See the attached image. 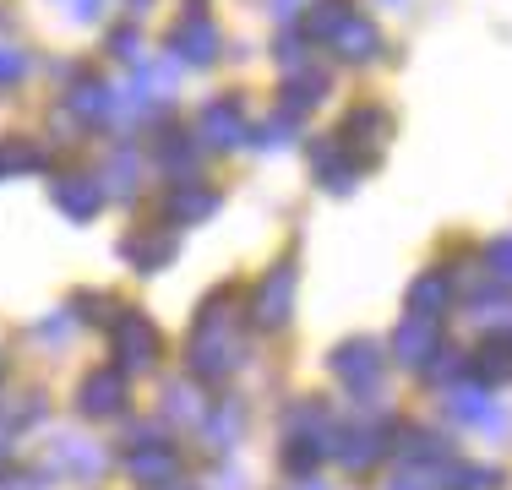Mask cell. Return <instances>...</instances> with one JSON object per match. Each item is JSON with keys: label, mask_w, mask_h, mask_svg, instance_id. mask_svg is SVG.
<instances>
[{"label": "cell", "mask_w": 512, "mask_h": 490, "mask_svg": "<svg viewBox=\"0 0 512 490\" xmlns=\"http://www.w3.org/2000/svg\"><path fill=\"white\" fill-rule=\"evenodd\" d=\"M251 137V120L240 98H213V104L197 115V142L202 147H240Z\"/></svg>", "instance_id": "cell-5"}, {"label": "cell", "mask_w": 512, "mask_h": 490, "mask_svg": "<svg viewBox=\"0 0 512 490\" xmlns=\"http://www.w3.org/2000/svg\"><path fill=\"white\" fill-rule=\"evenodd\" d=\"M436 349H442V333H436L431 316H404V322H398V333H393L398 365H409V371H425Z\"/></svg>", "instance_id": "cell-9"}, {"label": "cell", "mask_w": 512, "mask_h": 490, "mask_svg": "<svg viewBox=\"0 0 512 490\" xmlns=\"http://www.w3.org/2000/svg\"><path fill=\"white\" fill-rule=\"evenodd\" d=\"M218 207H224V196L213 186H197V180H186L175 196H169V224H202V218H213Z\"/></svg>", "instance_id": "cell-17"}, {"label": "cell", "mask_w": 512, "mask_h": 490, "mask_svg": "<svg viewBox=\"0 0 512 490\" xmlns=\"http://www.w3.org/2000/svg\"><path fill=\"white\" fill-rule=\"evenodd\" d=\"M344 147H360L365 142V164H376L382 158V147L387 137H393V115H387L382 104H360V109H349V120H344Z\"/></svg>", "instance_id": "cell-8"}, {"label": "cell", "mask_w": 512, "mask_h": 490, "mask_svg": "<svg viewBox=\"0 0 512 490\" xmlns=\"http://www.w3.org/2000/svg\"><path fill=\"white\" fill-rule=\"evenodd\" d=\"M148 490H186V485H175V480H169V485H148Z\"/></svg>", "instance_id": "cell-45"}, {"label": "cell", "mask_w": 512, "mask_h": 490, "mask_svg": "<svg viewBox=\"0 0 512 490\" xmlns=\"http://www.w3.org/2000/svg\"><path fill=\"white\" fill-rule=\"evenodd\" d=\"M289 126H295V120L278 115V120H267L262 131H251V137H256V147H284V142H289Z\"/></svg>", "instance_id": "cell-38"}, {"label": "cell", "mask_w": 512, "mask_h": 490, "mask_svg": "<svg viewBox=\"0 0 512 490\" xmlns=\"http://www.w3.org/2000/svg\"><path fill=\"white\" fill-rule=\"evenodd\" d=\"M22 77H28V55L0 44V88H11V82H22Z\"/></svg>", "instance_id": "cell-36"}, {"label": "cell", "mask_w": 512, "mask_h": 490, "mask_svg": "<svg viewBox=\"0 0 512 490\" xmlns=\"http://www.w3.org/2000/svg\"><path fill=\"white\" fill-rule=\"evenodd\" d=\"M278 66H284V77L306 71V66H311V60H306V44H300V39H284V44H278Z\"/></svg>", "instance_id": "cell-37"}, {"label": "cell", "mask_w": 512, "mask_h": 490, "mask_svg": "<svg viewBox=\"0 0 512 490\" xmlns=\"http://www.w3.org/2000/svg\"><path fill=\"white\" fill-rule=\"evenodd\" d=\"M469 371H474V382H480V387H507L512 382V338H491L469 360Z\"/></svg>", "instance_id": "cell-19"}, {"label": "cell", "mask_w": 512, "mask_h": 490, "mask_svg": "<svg viewBox=\"0 0 512 490\" xmlns=\"http://www.w3.org/2000/svg\"><path fill=\"white\" fill-rule=\"evenodd\" d=\"M447 414H453V420H469V425H485V431H507V414L491 409L485 387H453L447 392Z\"/></svg>", "instance_id": "cell-15"}, {"label": "cell", "mask_w": 512, "mask_h": 490, "mask_svg": "<svg viewBox=\"0 0 512 490\" xmlns=\"http://www.w3.org/2000/svg\"><path fill=\"white\" fill-rule=\"evenodd\" d=\"M131 474H137L142 485H169V480H175V452L158 447V441H148V447L131 452Z\"/></svg>", "instance_id": "cell-22"}, {"label": "cell", "mask_w": 512, "mask_h": 490, "mask_svg": "<svg viewBox=\"0 0 512 490\" xmlns=\"http://www.w3.org/2000/svg\"><path fill=\"white\" fill-rule=\"evenodd\" d=\"M295 284H300L295 262H278L273 273L262 278V289H256V305H251L256 327H284L289 316H295Z\"/></svg>", "instance_id": "cell-3"}, {"label": "cell", "mask_w": 512, "mask_h": 490, "mask_svg": "<svg viewBox=\"0 0 512 490\" xmlns=\"http://www.w3.org/2000/svg\"><path fill=\"white\" fill-rule=\"evenodd\" d=\"M425 371H431V382H458V376L469 371V360H463L458 349H436V354H431V365H425Z\"/></svg>", "instance_id": "cell-31"}, {"label": "cell", "mask_w": 512, "mask_h": 490, "mask_svg": "<svg viewBox=\"0 0 512 490\" xmlns=\"http://www.w3.org/2000/svg\"><path fill=\"white\" fill-rule=\"evenodd\" d=\"M66 109L77 120H88V126L115 120L120 115V88H109V82H77V88L66 93Z\"/></svg>", "instance_id": "cell-12"}, {"label": "cell", "mask_w": 512, "mask_h": 490, "mask_svg": "<svg viewBox=\"0 0 512 490\" xmlns=\"http://www.w3.org/2000/svg\"><path fill=\"white\" fill-rule=\"evenodd\" d=\"M327 44H333V55H338V60H371L376 49H382V33H376V22H371V17H355V11H349L344 28H338Z\"/></svg>", "instance_id": "cell-16"}, {"label": "cell", "mask_w": 512, "mask_h": 490, "mask_svg": "<svg viewBox=\"0 0 512 490\" xmlns=\"http://www.w3.org/2000/svg\"><path fill=\"white\" fill-rule=\"evenodd\" d=\"M240 365V338L229 333V316H224V294L207 300V311L197 316V333H191V371L202 382H218Z\"/></svg>", "instance_id": "cell-1"}, {"label": "cell", "mask_w": 512, "mask_h": 490, "mask_svg": "<svg viewBox=\"0 0 512 490\" xmlns=\"http://www.w3.org/2000/svg\"><path fill=\"white\" fill-rule=\"evenodd\" d=\"M55 6H66L71 22H99L104 17V0H55Z\"/></svg>", "instance_id": "cell-40"}, {"label": "cell", "mask_w": 512, "mask_h": 490, "mask_svg": "<svg viewBox=\"0 0 512 490\" xmlns=\"http://www.w3.org/2000/svg\"><path fill=\"white\" fill-rule=\"evenodd\" d=\"M333 452H338V463H344L349 474H365V469H376V458L387 452V441L376 425H360V431H349V436H333Z\"/></svg>", "instance_id": "cell-14"}, {"label": "cell", "mask_w": 512, "mask_h": 490, "mask_svg": "<svg viewBox=\"0 0 512 490\" xmlns=\"http://www.w3.org/2000/svg\"><path fill=\"white\" fill-rule=\"evenodd\" d=\"M126 409V376L120 371H93L88 382H82V414H93V420H109V414Z\"/></svg>", "instance_id": "cell-13"}, {"label": "cell", "mask_w": 512, "mask_h": 490, "mask_svg": "<svg viewBox=\"0 0 512 490\" xmlns=\"http://www.w3.org/2000/svg\"><path fill=\"white\" fill-rule=\"evenodd\" d=\"M447 300H453V284H447V273H420L409 284V316H442Z\"/></svg>", "instance_id": "cell-20"}, {"label": "cell", "mask_w": 512, "mask_h": 490, "mask_svg": "<svg viewBox=\"0 0 512 490\" xmlns=\"http://www.w3.org/2000/svg\"><path fill=\"white\" fill-rule=\"evenodd\" d=\"M387 490H442V469H431V463H409V469H398V480Z\"/></svg>", "instance_id": "cell-28"}, {"label": "cell", "mask_w": 512, "mask_h": 490, "mask_svg": "<svg viewBox=\"0 0 512 490\" xmlns=\"http://www.w3.org/2000/svg\"><path fill=\"white\" fill-rule=\"evenodd\" d=\"M158 158H164L169 175H191L197 158H202V142H191L186 131H164V137H158Z\"/></svg>", "instance_id": "cell-23"}, {"label": "cell", "mask_w": 512, "mask_h": 490, "mask_svg": "<svg viewBox=\"0 0 512 490\" xmlns=\"http://www.w3.org/2000/svg\"><path fill=\"white\" fill-rule=\"evenodd\" d=\"M109 180H115L120 196L137 191V153H115V158H109Z\"/></svg>", "instance_id": "cell-35"}, {"label": "cell", "mask_w": 512, "mask_h": 490, "mask_svg": "<svg viewBox=\"0 0 512 490\" xmlns=\"http://www.w3.org/2000/svg\"><path fill=\"white\" fill-rule=\"evenodd\" d=\"M153 6V0H126V11H148Z\"/></svg>", "instance_id": "cell-44"}, {"label": "cell", "mask_w": 512, "mask_h": 490, "mask_svg": "<svg viewBox=\"0 0 512 490\" xmlns=\"http://www.w3.org/2000/svg\"><path fill=\"white\" fill-rule=\"evenodd\" d=\"M77 316H82V322H104V327H115L120 305H115V300H104V294H77Z\"/></svg>", "instance_id": "cell-32"}, {"label": "cell", "mask_w": 512, "mask_h": 490, "mask_svg": "<svg viewBox=\"0 0 512 490\" xmlns=\"http://www.w3.org/2000/svg\"><path fill=\"white\" fill-rule=\"evenodd\" d=\"M50 458H55V469L77 474V480H99V469H104L99 447H88V441H77V436H60Z\"/></svg>", "instance_id": "cell-21"}, {"label": "cell", "mask_w": 512, "mask_h": 490, "mask_svg": "<svg viewBox=\"0 0 512 490\" xmlns=\"http://www.w3.org/2000/svg\"><path fill=\"white\" fill-rule=\"evenodd\" d=\"M39 338H44V343L71 338V316H50V322H39Z\"/></svg>", "instance_id": "cell-41"}, {"label": "cell", "mask_w": 512, "mask_h": 490, "mask_svg": "<svg viewBox=\"0 0 512 490\" xmlns=\"http://www.w3.org/2000/svg\"><path fill=\"white\" fill-rule=\"evenodd\" d=\"M120 251H126V262L137 267V273H158V267L175 262L180 240H175V229H142V235H131Z\"/></svg>", "instance_id": "cell-11"}, {"label": "cell", "mask_w": 512, "mask_h": 490, "mask_svg": "<svg viewBox=\"0 0 512 490\" xmlns=\"http://www.w3.org/2000/svg\"><path fill=\"white\" fill-rule=\"evenodd\" d=\"M109 338H115L120 371H148L158 360V333H153V322H142V311H120Z\"/></svg>", "instance_id": "cell-4"}, {"label": "cell", "mask_w": 512, "mask_h": 490, "mask_svg": "<svg viewBox=\"0 0 512 490\" xmlns=\"http://www.w3.org/2000/svg\"><path fill=\"white\" fill-rule=\"evenodd\" d=\"M333 376L344 387H365L371 392L376 382H382V349H376L371 338H349V343H338V354H333Z\"/></svg>", "instance_id": "cell-6"}, {"label": "cell", "mask_w": 512, "mask_h": 490, "mask_svg": "<svg viewBox=\"0 0 512 490\" xmlns=\"http://www.w3.org/2000/svg\"><path fill=\"white\" fill-rule=\"evenodd\" d=\"M240 425H246V414H240V403H224V409L213 414V425H207V447H213V452L235 447Z\"/></svg>", "instance_id": "cell-27"}, {"label": "cell", "mask_w": 512, "mask_h": 490, "mask_svg": "<svg viewBox=\"0 0 512 490\" xmlns=\"http://www.w3.org/2000/svg\"><path fill=\"white\" fill-rule=\"evenodd\" d=\"M502 474L496 469H469V463H447L442 469V490H496Z\"/></svg>", "instance_id": "cell-26"}, {"label": "cell", "mask_w": 512, "mask_h": 490, "mask_svg": "<svg viewBox=\"0 0 512 490\" xmlns=\"http://www.w3.org/2000/svg\"><path fill=\"white\" fill-rule=\"evenodd\" d=\"M311 169H316V180H327V191H349L360 175V158H349L344 137H322L311 147Z\"/></svg>", "instance_id": "cell-10"}, {"label": "cell", "mask_w": 512, "mask_h": 490, "mask_svg": "<svg viewBox=\"0 0 512 490\" xmlns=\"http://www.w3.org/2000/svg\"><path fill=\"white\" fill-rule=\"evenodd\" d=\"M349 11H355L349 0H316V6H311V17H306V33L327 44L338 28H344V17H349Z\"/></svg>", "instance_id": "cell-25"}, {"label": "cell", "mask_w": 512, "mask_h": 490, "mask_svg": "<svg viewBox=\"0 0 512 490\" xmlns=\"http://www.w3.org/2000/svg\"><path fill=\"white\" fill-rule=\"evenodd\" d=\"M382 6H404V0H382Z\"/></svg>", "instance_id": "cell-46"}, {"label": "cell", "mask_w": 512, "mask_h": 490, "mask_svg": "<svg viewBox=\"0 0 512 490\" xmlns=\"http://www.w3.org/2000/svg\"><path fill=\"white\" fill-rule=\"evenodd\" d=\"M267 6H273V17H295L300 0H267Z\"/></svg>", "instance_id": "cell-42"}, {"label": "cell", "mask_w": 512, "mask_h": 490, "mask_svg": "<svg viewBox=\"0 0 512 490\" xmlns=\"http://www.w3.org/2000/svg\"><path fill=\"white\" fill-rule=\"evenodd\" d=\"M327 452H333V436H322V441H316V431H311V436H289V447H284V469H289V474H311L316 463L327 458Z\"/></svg>", "instance_id": "cell-24"}, {"label": "cell", "mask_w": 512, "mask_h": 490, "mask_svg": "<svg viewBox=\"0 0 512 490\" xmlns=\"http://www.w3.org/2000/svg\"><path fill=\"white\" fill-rule=\"evenodd\" d=\"M50 196H55V207L71 218V224H88V218L104 207V180L99 175H55Z\"/></svg>", "instance_id": "cell-7"}, {"label": "cell", "mask_w": 512, "mask_h": 490, "mask_svg": "<svg viewBox=\"0 0 512 490\" xmlns=\"http://www.w3.org/2000/svg\"><path fill=\"white\" fill-rule=\"evenodd\" d=\"M327 98V77L316 66H306V71H295V77H284V115L289 120H300L306 109H316Z\"/></svg>", "instance_id": "cell-18"}, {"label": "cell", "mask_w": 512, "mask_h": 490, "mask_svg": "<svg viewBox=\"0 0 512 490\" xmlns=\"http://www.w3.org/2000/svg\"><path fill=\"white\" fill-rule=\"evenodd\" d=\"M109 49H115L120 60H131V66H137V60H142V39H137V28H115Z\"/></svg>", "instance_id": "cell-39"}, {"label": "cell", "mask_w": 512, "mask_h": 490, "mask_svg": "<svg viewBox=\"0 0 512 490\" xmlns=\"http://www.w3.org/2000/svg\"><path fill=\"white\" fill-rule=\"evenodd\" d=\"M0 169H44V153L33 142H22V137H11V147L0 153Z\"/></svg>", "instance_id": "cell-33"}, {"label": "cell", "mask_w": 512, "mask_h": 490, "mask_svg": "<svg viewBox=\"0 0 512 490\" xmlns=\"http://www.w3.org/2000/svg\"><path fill=\"white\" fill-rule=\"evenodd\" d=\"M398 447H404V458H409V463L442 458V447H436V436H431V431H404V436H398Z\"/></svg>", "instance_id": "cell-34"}, {"label": "cell", "mask_w": 512, "mask_h": 490, "mask_svg": "<svg viewBox=\"0 0 512 490\" xmlns=\"http://www.w3.org/2000/svg\"><path fill=\"white\" fill-rule=\"evenodd\" d=\"M6 452H11V425L0 420V458H6Z\"/></svg>", "instance_id": "cell-43"}, {"label": "cell", "mask_w": 512, "mask_h": 490, "mask_svg": "<svg viewBox=\"0 0 512 490\" xmlns=\"http://www.w3.org/2000/svg\"><path fill=\"white\" fill-rule=\"evenodd\" d=\"M485 273H491V284H512V235L491 240V251H485Z\"/></svg>", "instance_id": "cell-30"}, {"label": "cell", "mask_w": 512, "mask_h": 490, "mask_svg": "<svg viewBox=\"0 0 512 490\" xmlns=\"http://www.w3.org/2000/svg\"><path fill=\"white\" fill-rule=\"evenodd\" d=\"M218 49H224V33H218V22L207 17L197 0H191L186 17L169 28V55H175L180 66H213Z\"/></svg>", "instance_id": "cell-2"}, {"label": "cell", "mask_w": 512, "mask_h": 490, "mask_svg": "<svg viewBox=\"0 0 512 490\" xmlns=\"http://www.w3.org/2000/svg\"><path fill=\"white\" fill-rule=\"evenodd\" d=\"M164 409H169V420H202V403H197V387H186V382H175L164 392Z\"/></svg>", "instance_id": "cell-29"}]
</instances>
